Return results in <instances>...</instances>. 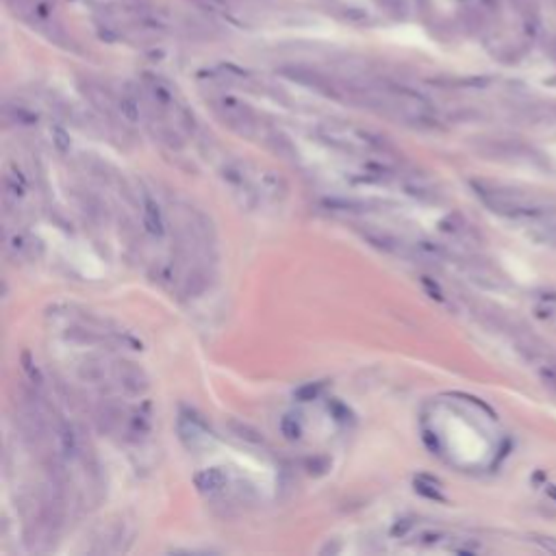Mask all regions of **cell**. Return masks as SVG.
Returning a JSON list of instances; mask_svg holds the SVG:
<instances>
[{
  "label": "cell",
  "mask_w": 556,
  "mask_h": 556,
  "mask_svg": "<svg viewBox=\"0 0 556 556\" xmlns=\"http://www.w3.org/2000/svg\"><path fill=\"white\" fill-rule=\"evenodd\" d=\"M483 3H485L487 7H496V3H498V0H483Z\"/></svg>",
  "instance_id": "29"
},
{
  "label": "cell",
  "mask_w": 556,
  "mask_h": 556,
  "mask_svg": "<svg viewBox=\"0 0 556 556\" xmlns=\"http://www.w3.org/2000/svg\"><path fill=\"white\" fill-rule=\"evenodd\" d=\"M116 381H118L120 389H124L129 396H142L148 389V376L135 363H118L116 365Z\"/></svg>",
  "instance_id": "8"
},
{
  "label": "cell",
  "mask_w": 556,
  "mask_h": 556,
  "mask_svg": "<svg viewBox=\"0 0 556 556\" xmlns=\"http://www.w3.org/2000/svg\"><path fill=\"white\" fill-rule=\"evenodd\" d=\"M548 494L556 500V487H548Z\"/></svg>",
  "instance_id": "30"
},
{
  "label": "cell",
  "mask_w": 556,
  "mask_h": 556,
  "mask_svg": "<svg viewBox=\"0 0 556 556\" xmlns=\"http://www.w3.org/2000/svg\"><path fill=\"white\" fill-rule=\"evenodd\" d=\"M142 220H144V226L146 231L153 235V237H163L166 235V218H163L161 213V207L157 205L155 198H150L148 194H144L142 198Z\"/></svg>",
  "instance_id": "11"
},
{
  "label": "cell",
  "mask_w": 556,
  "mask_h": 556,
  "mask_svg": "<svg viewBox=\"0 0 556 556\" xmlns=\"http://www.w3.org/2000/svg\"><path fill=\"white\" fill-rule=\"evenodd\" d=\"M424 287H428V289H431L433 298H437V300H444V294H441V289H439L437 285H433V281H431V278H424Z\"/></svg>",
  "instance_id": "27"
},
{
  "label": "cell",
  "mask_w": 556,
  "mask_h": 556,
  "mask_svg": "<svg viewBox=\"0 0 556 556\" xmlns=\"http://www.w3.org/2000/svg\"><path fill=\"white\" fill-rule=\"evenodd\" d=\"M268 144L272 146L274 153H278L285 159H294V155H296V148H294L292 142H289V137H285L283 133H278V131L268 133Z\"/></svg>",
  "instance_id": "17"
},
{
  "label": "cell",
  "mask_w": 556,
  "mask_h": 556,
  "mask_svg": "<svg viewBox=\"0 0 556 556\" xmlns=\"http://www.w3.org/2000/svg\"><path fill=\"white\" fill-rule=\"evenodd\" d=\"M441 231L446 235H450L452 239H457V242H470L474 237V229L472 224H467L459 213H452L446 220H441Z\"/></svg>",
  "instance_id": "12"
},
{
  "label": "cell",
  "mask_w": 556,
  "mask_h": 556,
  "mask_svg": "<svg viewBox=\"0 0 556 556\" xmlns=\"http://www.w3.org/2000/svg\"><path fill=\"white\" fill-rule=\"evenodd\" d=\"M528 124H552L556 122V105H535L524 111Z\"/></svg>",
  "instance_id": "15"
},
{
  "label": "cell",
  "mask_w": 556,
  "mask_h": 556,
  "mask_svg": "<svg viewBox=\"0 0 556 556\" xmlns=\"http://www.w3.org/2000/svg\"><path fill=\"white\" fill-rule=\"evenodd\" d=\"M415 491H420L422 496L431 498V500H446L444 494H441V489H439V483L433 478H428V476L415 478Z\"/></svg>",
  "instance_id": "20"
},
{
  "label": "cell",
  "mask_w": 556,
  "mask_h": 556,
  "mask_svg": "<svg viewBox=\"0 0 556 556\" xmlns=\"http://www.w3.org/2000/svg\"><path fill=\"white\" fill-rule=\"evenodd\" d=\"M539 378L541 383L546 385L548 389H552L556 394V363H546L539 368Z\"/></svg>",
  "instance_id": "24"
},
{
  "label": "cell",
  "mask_w": 556,
  "mask_h": 556,
  "mask_svg": "<svg viewBox=\"0 0 556 556\" xmlns=\"http://www.w3.org/2000/svg\"><path fill=\"white\" fill-rule=\"evenodd\" d=\"M281 74H283V77H287L289 81L305 85V87H309V90H315V92H320V94H324V96H328V98L344 100V85L339 87L337 83H333L328 77H324V74L315 72V70H311V68L289 66V68H283Z\"/></svg>",
  "instance_id": "4"
},
{
  "label": "cell",
  "mask_w": 556,
  "mask_h": 556,
  "mask_svg": "<svg viewBox=\"0 0 556 556\" xmlns=\"http://www.w3.org/2000/svg\"><path fill=\"white\" fill-rule=\"evenodd\" d=\"M381 9L391 18H407L409 16V7L404 0H376Z\"/></svg>",
  "instance_id": "23"
},
{
  "label": "cell",
  "mask_w": 556,
  "mask_h": 556,
  "mask_svg": "<svg viewBox=\"0 0 556 556\" xmlns=\"http://www.w3.org/2000/svg\"><path fill=\"white\" fill-rule=\"evenodd\" d=\"M196 487L200 494L207 496H216L229 487V474H226L222 467H209V470H202L196 474Z\"/></svg>",
  "instance_id": "10"
},
{
  "label": "cell",
  "mask_w": 556,
  "mask_h": 556,
  "mask_svg": "<svg viewBox=\"0 0 556 556\" xmlns=\"http://www.w3.org/2000/svg\"><path fill=\"white\" fill-rule=\"evenodd\" d=\"M539 543L543 548H546L548 552H556V541H552V539H539Z\"/></svg>",
  "instance_id": "28"
},
{
  "label": "cell",
  "mask_w": 556,
  "mask_h": 556,
  "mask_svg": "<svg viewBox=\"0 0 556 556\" xmlns=\"http://www.w3.org/2000/svg\"><path fill=\"white\" fill-rule=\"evenodd\" d=\"M365 239L378 250L387 252V255L402 257V259H415V244H409L407 239H400L396 235L381 233V231H365Z\"/></svg>",
  "instance_id": "7"
},
{
  "label": "cell",
  "mask_w": 556,
  "mask_h": 556,
  "mask_svg": "<svg viewBox=\"0 0 556 556\" xmlns=\"http://www.w3.org/2000/svg\"><path fill=\"white\" fill-rule=\"evenodd\" d=\"M281 433L289 441H298L302 437V422L298 415H285L281 420Z\"/></svg>",
  "instance_id": "22"
},
{
  "label": "cell",
  "mask_w": 556,
  "mask_h": 556,
  "mask_svg": "<svg viewBox=\"0 0 556 556\" xmlns=\"http://www.w3.org/2000/svg\"><path fill=\"white\" fill-rule=\"evenodd\" d=\"M476 196L485 202V205L504 218H515V220H535L543 218L552 211L546 200H541L537 196L524 194L520 189L513 187H504V185H494V183H483V181H474L472 183Z\"/></svg>",
  "instance_id": "2"
},
{
  "label": "cell",
  "mask_w": 556,
  "mask_h": 556,
  "mask_svg": "<svg viewBox=\"0 0 556 556\" xmlns=\"http://www.w3.org/2000/svg\"><path fill=\"white\" fill-rule=\"evenodd\" d=\"M322 389H324V383H309V385H302V387L296 391V398L302 400V402L313 400V398H318V396L322 394Z\"/></svg>",
  "instance_id": "25"
},
{
  "label": "cell",
  "mask_w": 556,
  "mask_h": 556,
  "mask_svg": "<svg viewBox=\"0 0 556 556\" xmlns=\"http://www.w3.org/2000/svg\"><path fill=\"white\" fill-rule=\"evenodd\" d=\"M53 142H55L59 153H68V150H70V135H68L66 129H63V126H55V129H53Z\"/></svg>",
  "instance_id": "26"
},
{
  "label": "cell",
  "mask_w": 556,
  "mask_h": 556,
  "mask_svg": "<svg viewBox=\"0 0 556 556\" xmlns=\"http://www.w3.org/2000/svg\"><path fill=\"white\" fill-rule=\"evenodd\" d=\"M116 103H118V116L120 120L129 122V124H137L142 120V105H139V98L131 92L126 94H120L116 96Z\"/></svg>",
  "instance_id": "13"
},
{
  "label": "cell",
  "mask_w": 556,
  "mask_h": 556,
  "mask_svg": "<svg viewBox=\"0 0 556 556\" xmlns=\"http://www.w3.org/2000/svg\"><path fill=\"white\" fill-rule=\"evenodd\" d=\"M40 244L37 239H33L27 231L22 229H9L5 226V248L14 259H33L35 257V246Z\"/></svg>",
  "instance_id": "9"
},
{
  "label": "cell",
  "mask_w": 556,
  "mask_h": 556,
  "mask_svg": "<svg viewBox=\"0 0 556 556\" xmlns=\"http://www.w3.org/2000/svg\"><path fill=\"white\" fill-rule=\"evenodd\" d=\"M24 194H27V181H24V176L16 168H9L5 174V202L18 205L24 198Z\"/></svg>",
  "instance_id": "14"
},
{
  "label": "cell",
  "mask_w": 556,
  "mask_h": 556,
  "mask_svg": "<svg viewBox=\"0 0 556 556\" xmlns=\"http://www.w3.org/2000/svg\"><path fill=\"white\" fill-rule=\"evenodd\" d=\"M5 116L9 120H14L16 124H37V116L33 111H29L27 107H22V105H7L5 107Z\"/></svg>",
  "instance_id": "21"
},
{
  "label": "cell",
  "mask_w": 556,
  "mask_h": 556,
  "mask_svg": "<svg viewBox=\"0 0 556 556\" xmlns=\"http://www.w3.org/2000/svg\"><path fill=\"white\" fill-rule=\"evenodd\" d=\"M318 135L322 142L348 155L370 157L372 161H394L398 159L396 146L387 137L378 135L363 126L346 124V122H324L320 124Z\"/></svg>",
  "instance_id": "1"
},
{
  "label": "cell",
  "mask_w": 556,
  "mask_h": 556,
  "mask_svg": "<svg viewBox=\"0 0 556 556\" xmlns=\"http://www.w3.org/2000/svg\"><path fill=\"white\" fill-rule=\"evenodd\" d=\"M83 381H90V383H100L105 378V365L96 361V359H87L83 361L81 370H79Z\"/></svg>",
  "instance_id": "19"
},
{
  "label": "cell",
  "mask_w": 556,
  "mask_h": 556,
  "mask_svg": "<svg viewBox=\"0 0 556 556\" xmlns=\"http://www.w3.org/2000/svg\"><path fill=\"white\" fill-rule=\"evenodd\" d=\"M176 431H179V437L187 450L198 452L209 446V426L194 413H181L179 422H176Z\"/></svg>",
  "instance_id": "5"
},
{
  "label": "cell",
  "mask_w": 556,
  "mask_h": 556,
  "mask_svg": "<svg viewBox=\"0 0 556 556\" xmlns=\"http://www.w3.org/2000/svg\"><path fill=\"white\" fill-rule=\"evenodd\" d=\"M231 428H233L235 437H237V439H242V441H246V444H250V446H265L263 435H261L259 431H255V428H252V426L242 424V422H233Z\"/></svg>",
  "instance_id": "18"
},
{
  "label": "cell",
  "mask_w": 556,
  "mask_h": 556,
  "mask_svg": "<svg viewBox=\"0 0 556 556\" xmlns=\"http://www.w3.org/2000/svg\"><path fill=\"white\" fill-rule=\"evenodd\" d=\"M337 16L350 24H370L372 22L370 11L365 7H359V5H339Z\"/></svg>",
  "instance_id": "16"
},
{
  "label": "cell",
  "mask_w": 556,
  "mask_h": 556,
  "mask_svg": "<svg viewBox=\"0 0 556 556\" xmlns=\"http://www.w3.org/2000/svg\"><path fill=\"white\" fill-rule=\"evenodd\" d=\"M478 150L491 159H507V161H530L533 159V150L517 144V142H507V139H487V142L478 146Z\"/></svg>",
  "instance_id": "6"
},
{
  "label": "cell",
  "mask_w": 556,
  "mask_h": 556,
  "mask_svg": "<svg viewBox=\"0 0 556 556\" xmlns=\"http://www.w3.org/2000/svg\"><path fill=\"white\" fill-rule=\"evenodd\" d=\"M213 111L218 113V118L229 126L231 131L244 135V137H255L259 133V120L246 103H242L235 96H218L211 103Z\"/></svg>",
  "instance_id": "3"
}]
</instances>
